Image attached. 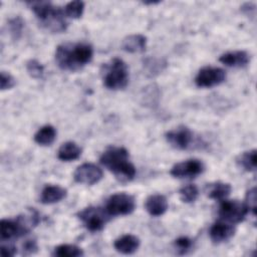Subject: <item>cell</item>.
Listing matches in <instances>:
<instances>
[{
  "label": "cell",
  "mask_w": 257,
  "mask_h": 257,
  "mask_svg": "<svg viewBox=\"0 0 257 257\" xmlns=\"http://www.w3.org/2000/svg\"><path fill=\"white\" fill-rule=\"evenodd\" d=\"M231 191H232V187L228 183L215 182L212 184H208L207 186L208 197L218 201H222L226 199L230 195Z\"/></svg>",
  "instance_id": "obj_18"
},
{
  "label": "cell",
  "mask_w": 257,
  "mask_h": 257,
  "mask_svg": "<svg viewBox=\"0 0 257 257\" xmlns=\"http://www.w3.org/2000/svg\"><path fill=\"white\" fill-rule=\"evenodd\" d=\"M26 70L33 78H41L44 74L43 65L36 59H30L26 63Z\"/></svg>",
  "instance_id": "obj_26"
},
{
  "label": "cell",
  "mask_w": 257,
  "mask_h": 257,
  "mask_svg": "<svg viewBox=\"0 0 257 257\" xmlns=\"http://www.w3.org/2000/svg\"><path fill=\"white\" fill-rule=\"evenodd\" d=\"M168 143L178 150L187 149L193 141V134L187 126H179L166 134Z\"/></svg>",
  "instance_id": "obj_10"
},
{
  "label": "cell",
  "mask_w": 257,
  "mask_h": 257,
  "mask_svg": "<svg viewBox=\"0 0 257 257\" xmlns=\"http://www.w3.org/2000/svg\"><path fill=\"white\" fill-rule=\"evenodd\" d=\"M99 161L119 182H130L136 176V168L128 161V152L122 147L107 148Z\"/></svg>",
  "instance_id": "obj_2"
},
{
  "label": "cell",
  "mask_w": 257,
  "mask_h": 257,
  "mask_svg": "<svg viewBox=\"0 0 257 257\" xmlns=\"http://www.w3.org/2000/svg\"><path fill=\"white\" fill-rule=\"evenodd\" d=\"M92 56V46L87 43L61 44L55 50V61L62 70L76 71L89 63Z\"/></svg>",
  "instance_id": "obj_1"
},
{
  "label": "cell",
  "mask_w": 257,
  "mask_h": 257,
  "mask_svg": "<svg viewBox=\"0 0 257 257\" xmlns=\"http://www.w3.org/2000/svg\"><path fill=\"white\" fill-rule=\"evenodd\" d=\"M103 68L102 81L106 88L118 90L126 87L128 83V69L123 60L115 57L103 65Z\"/></svg>",
  "instance_id": "obj_3"
},
{
  "label": "cell",
  "mask_w": 257,
  "mask_h": 257,
  "mask_svg": "<svg viewBox=\"0 0 257 257\" xmlns=\"http://www.w3.org/2000/svg\"><path fill=\"white\" fill-rule=\"evenodd\" d=\"M136 208L135 198L126 193L111 195L105 204V211L109 216H123L131 214Z\"/></svg>",
  "instance_id": "obj_4"
},
{
  "label": "cell",
  "mask_w": 257,
  "mask_h": 257,
  "mask_svg": "<svg viewBox=\"0 0 257 257\" xmlns=\"http://www.w3.org/2000/svg\"><path fill=\"white\" fill-rule=\"evenodd\" d=\"M245 204L248 208V211L253 215L256 216V188H251L246 193V201Z\"/></svg>",
  "instance_id": "obj_28"
},
{
  "label": "cell",
  "mask_w": 257,
  "mask_h": 257,
  "mask_svg": "<svg viewBox=\"0 0 257 257\" xmlns=\"http://www.w3.org/2000/svg\"><path fill=\"white\" fill-rule=\"evenodd\" d=\"M174 246L179 254H186L187 252H189L192 249L193 240L190 239L189 237H185V236L179 237L178 239L175 240Z\"/></svg>",
  "instance_id": "obj_27"
},
{
  "label": "cell",
  "mask_w": 257,
  "mask_h": 257,
  "mask_svg": "<svg viewBox=\"0 0 257 257\" xmlns=\"http://www.w3.org/2000/svg\"><path fill=\"white\" fill-rule=\"evenodd\" d=\"M108 217L109 215L105 209L97 207H87L78 213L79 220L90 232H97L102 230L108 220Z\"/></svg>",
  "instance_id": "obj_5"
},
{
  "label": "cell",
  "mask_w": 257,
  "mask_h": 257,
  "mask_svg": "<svg viewBox=\"0 0 257 257\" xmlns=\"http://www.w3.org/2000/svg\"><path fill=\"white\" fill-rule=\"evenodd\" d=\"M167 198L161 194H154L146 200V210L151 216H162L168 210Z\"/></svg>",
  "instance_id": "obj_13"
},
{
  "label": "cell",
  "mask_w": 257,
  "mask_h": 257,
  "mask_svg": "<svg viewBox=\"0 0 257 257\" xmlns=\"http://www.w3.org/2000/svg\"><path fill=\"white\" fill-rule=\"evenodd\" d=\"M241 10L248 16L254 17L256 14V5L254 3H245L242 5Z\"/></svg>",
  "instance_id": "obj_31"
},
{
  "label": "cell",
  "mask_w": 257,
  "mask_h": 257,
  "mask_svg": "<svg viewBox=\"0 0 257 257\" xmlns=\"http://www.w3.org/2000/svg\"><path fill=\"white\" fill-rule=\"evenodd\" d=\"M249 213L245 203L238 200H222L219 207V216L228 223H240Z\"/></svg>",
  "instance_id": "obj_6"
},
{
  "label": "cell",
  "mask_w": 257,
  "mask_h": 257,
  "mask_svg": "<svg viewBox=\"0 0 257 257\" xmlns=\"http://www.w3.org/2000/svg\"><path fill=\"white\" fill-rule=\"evenodd\" d=\"M121 47L130 53H140L145 51L147 47V37L142 34H132L123 38Z\"/></svg>",
  "instance_id": "obj_16"
},
{
  "label": "cell",
  "mask_w": 257,
  "mask_h": 257,
  "mask_svg": "<svg viewBox=\"0 0 257 257\" xmlns=\"http://www.w3.org/2000/svg\"><path fill=\"white\" fill-rule=\"evenodd\" d=\"M166 64H167L166 61L158 58H152V57L147 58L144 63L148 73H150L151 75H156L160 73L166 67Z\"/></svg>",
  "instance_id": "obj_25"
},
{
  "label": "cell",
  "mask_w": 257,
  "mask_h": 257,
  "mask_svg": "<svg viewBox=\"0 0 257 257\" xmlns=\"http://www.w3.org/2000/svg\"><path fill=\"white\" fill-rule=\"evenodd\" d=\"M15 78L6 71H1L0 73V88L1 90L10 89L15 85Z\"/></svg>",
  "instance_id": "obj_29"
},
{
  "label": "cell",
  "mask_w": 257,
  "mask_h": 257,
  "mask_svg": "<svg viewBox=\"0 0 257 257\" xmlns=\"http://www.w3.org/2000/svg\"><path fill=\"white\" fill-rule=\"evenodd\" d=\"M0 251H1V255L3 257H10V256L15 255L16 248L12 245H2Z\"/></svg>",
  "instance_id": "obj_32"
},
{
  "label": "cell",
  "mask_w": 257,
  "mask_h": 257,
  "mask_svg": "<svg viewBox=\"0 0 257 257\" xmlns=\"http://www.w3.org/2000/svg\"><path fill=\"white\" fill-rule=\"evenodd\" d=\"M84 10V3L80 0L70 1L68 2L63 9V12L66 17H70L73 19L80 18Z\"/></svg>",
  "instance_id": "obj_22"
},
{
  "label": "cell",
  "mask_w": 257,
  "mask_h": 257,
  "mask_svg": "<svg viewBox=\"0 0 257 257\" xmlns=\"http://www.w3.org/2000/svg\"><path fill=\"white\" fill-rule=\"evenodd\" d=\"M55 138H56V131L50 124L43 125L34 135L35 143H37L40 146H50L54 142Z\"/></svg>",
  "instance_id": "obj_19"
},
{
  "label": "cell",
  "mask_w": 257,
  "mask_h": 257,
  "mask_svg": "<svg viewBox=\"0 0 257 257\" xmlns=\"http://www.w3.org/2000/svg\"><path fill=\"white\" fill-rule=\"evenodd\" d=\"M67 195L66 189L60 186H46L43 188L40 195V202L45 205L54 204L63 200Z\"/></svg>",
  "instance_id": "obj_14"
},
{
  "label": "cell",
  "mask_w": 257,
  "mask_h": 257,
  "mask_svg": "<svg viewBox=\"0 0 257 257\" xmlns=\"http://www.w3.org/2000/svg\"><path fill=\"white\" fill-rule=\"evenodd\" d=\"M205 170L204 164L197 159H190L181 163H177L171 169V175L175 178H195L201 175Z\"/></svg>",
  "instance_id": "obj_8"
},
{
  "label": "cell",
  "mask_w": 257,
  "mask_h": 257,
  "mask_svg": "<svg viewBox=\"0 0 257 257\" xmlns=\"http://www.w3.org/2000/svg\"><path fill=\"white\" fill-rule=\"evenodd\" d=\"M211 240L216 243H223L231 239L235 234V228L228 222L218 221L212 225L209 231Z\"/></svg>",
  "instance_id": "obj_11"
},
{
  "label": "cell",
  "mask_w": 257,
  "mask_h": 257,
  "mask_svg": "<svg viewBox=\"0 0 257 257\" xmlns=\"http://www.w3.org/2000/svg\"><path fill=\"white\" fill-rule=\"evenodd\" d=\"M37 243L35 240H27L24 244H23V251L26 254H32L34 252L37 251Z\"/></svg>",
  "instance_id": "obj_30"
},
{
  "label": "cell",
  "mask_w": 257,
  "mask_h": 257,
  "mask_svg": "<svg viewBox=\"0 0 257 257\" xmlns=\"http://www.w3.org/2000/svg\"><path fill=\"white\" fill-rule=\"evenodd\" d=\"M102 171L91 163H85L76 168L73 173L74 181L79 184L93 185L102 179Z\"/></svg>",
  "instance_id": "obj_9"
},
{
  "label": "cell",
  "mask_w": 257,
  "mask_h": 257,
  "mask_svg": "<svg viewBox=\"0 0 257 257\" xmlns=\"http://www.w3.org/2000/svg\"><path fill=\"white\" fill-rule=\"evenodd\" d=\"M226 79V72L220 67L205 66L199 70L195 77V83L199 87H212L219 85Z\"/></svg>",
  "instance_id": "obj_7"
},
{
  "label": "cell",
  "mask_w": 257,
  "mask_h": 257,
  "mask_svg": "<svg viewBox=\"0 0 257 257\" xmlns=\"http://www.w3.org/2000/svg\"><path fill=\"white\" fill-rule=\"evenodd\" d=\"M24 27V21L20 16H16L8 21V28L11 37L14 40L19 39L22 34V30Z\"/></svg>",
  "instance_id": "obj_24"
},
{
  "label": "cell",
  "mask_w": 257,
  "mask_h": 257,
  "mask_svg": "<svg viewBox=\"0 0 257 257\" xmlns=\"http://www.w3.org/2000/svg\"><path fill=\"white\" fill-rule=\"evenodd\" d=\"M82 250L75 245L70 244H62L54 248L53 256L57 257H79L82 256Z\"/></svg>",
  "instance_id": "obj_21"
},
{
  "label": "cell",
  "mask_w": 257,
  "mask_h": 257,
  "mask_svg": "<svg viewBox=\"0 0 257 257\" xmlns=\"http://www.w3.org/2000/svg\"><path fill=\"white\" fill-rule=\"evenodd\" d=\"M219 61L229 67H244L250 61V56L244 50L229 51L222 54Z\"/></svg>",
  "instance_id": "obj_12"
},
{
  "label": "cell",
  "mask_w": 257,
  "mask_h": 257,
  "mask_svg": "<svg viewBox=\"0 0 257 257\" xmlns=\"http://www.w3.org/2000/svg\"><path fill=\"white\" fill-rule=\"evenodd\" d=\"M256 150H250L242 153L237 158V164L246 172H254L256 170Z\"/></svg>",
  "instance_id": "obj_20"
},
{
  "label": "cell",
  "mask_w": 257,
  "mask_h": 257,
  "mask_svg": "<svg viewBox=\"0 0 257 257\" xmlns=\"http://www.w3.org/2000/svg\"><path fill=\"white\" fill-rule=\"evenodd\" d=\"M180 198L184 203H193L199 196V190L196 185L189 184L182 187L179 191Z\"/></svg>",
  "instance_id": "obj_23"
},
{
  "label": "cell",
  "mask_w": 257,
  "mask_h": 257,
  "mask_svg": "<svg viewBox=\"0 0 257 257\" xmlns=\"http://www.w3.org/2000/svg\"><path fill=\"white\" fill-rule=\"evenodd\" d=\"M113 246L115 250L119 253L133 254L140 247V239L137 236L132 234L122 235L121 237L117 238L114 241Z\"/></svg>",
  "instance_id": "obj_15"
},
{
  "label": "cell",
  "mask_w": 257,
  "mask_h": 257,
  "mask_svg": "<svg viewBox=\"0 0 257 257\" xmlns=\"http://www.w3.org/2000/svg\"><path fill=\"white\" fill-rule=\"evenodd\" d=\"M81 156L80 147L74 142H66L62 144L58 150L57 157L63 162H71Z\"/></svg>",
  "instance_id": "obj_17"
}]
</instances>
